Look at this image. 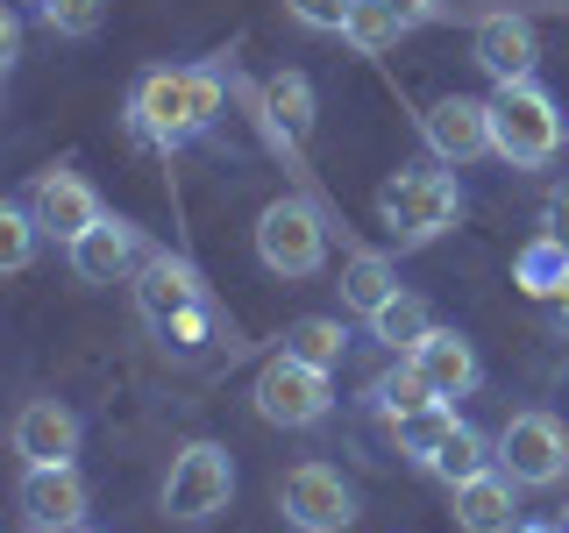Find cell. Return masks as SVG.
Masks as SVG:
<instances>
[{
    "label": "cell",
    "instance_id": "9c48e42d",
    "mask_svg": "<svg viewBox=\"0 0 569 533\" xmlns=\"http://www.w3.org/2000/svg\"><path fill=\"white\" fill-rule=\"evenodd\" d=\"M129 284H136V306H142V320H150L157 334L213 306L207 284H200V271H192L186 257H171V249H150V257L136 263V278H129Z\"/></svg>",
    "mask_w": 569,
    "mask_h": 533
},
{
    "label": "cell",
    "instance_id": "5b68a950",
    "mask_svg": "<svg viewBox=\"0 0 569 533\" xmlns=\"http://www.w3.org/2000/svg\"><path fill=\"white\" fill-rule=\"evenodd\" d=\"M228 497H236V455L221 441H186L164 476V512L178 526H200L213 512H228Z\"/></svg>",
    "mask_w": 569,
    "mask_h": 533
},
{
    "label": "cell",
    "instance_id": "d590c367",
    "mask_svg": "<svg viewBox=\"0 0 569 533\" xmlns=\"http://www.w3.org/2000/svg\"><path fill=\"white\" fill-rule=\"evenodd\" d=\"M22 533H43V526H22Z\"/></svg>",
    "mask_w": 569,
    "mask_h": 533
},
{
    "label": "cell",
    "instance_id": "277c9868",
    "mask_svg": "<svg viewBox=\"0 0 569 533\" xmlns=\"http://www.w3.org/2000/svg\"><path fill=\"white\" fill-rule=\"evenodd\" d=\"M249 405H257L263 426L299 434V426H320V420H328L335 384H328V370L299 363V355H271V363L257 370V384H249Z\"/></svg>",
    "mask_w": 569,
    "mask_h": 533
},
{
    "label": "cell",
    "instance_id": "ba28073f",
    "mask_svg": "<svg viewBox=\"0 0 569 533\" xmlns=\"http://www.w3.org/2000/svg\"><path fill=\"white\" fill-rule=\"evenodd\" d=\"M278 512L299 533H342V526H356V491L328 462H299V470L278 476Z\"/></svg>",
    "mask_w": 569,
    "mask_h": 533
},
{
    "label": "cell",
    "instance_id": "f546056e",
    "mask_svg": "<svg viewBox=\"0 0 569 533\" xmlns=\"http://www.w3.org/2000/svg\"><path fill=\"white\" fill-rule=\"evenodd\" d=\"M385 8L399 14L406 29H413V22H435V14H441V0H385Z\"/></svg>",
    "mask_w": 569,
    "mask_h": 533
},
{
    "label": "cell",
    "instance_id": "836d02e7",
    "mask_svg": "<svg viewBox=\"0 0 569 533\" xmlns=\"http://www.w3.org/2000/svg\"><path fill=\"white\" fill-rule=\"evenodd\" d=\"M520 533H556V526H520Z\"/></svg>",
    "mask_w": 569,
    "mask_h": 533
},
{
    "label": "cell",
    "instance_id": "7a4b0ae2",
    "mask_svg": "<svg viewBox=\"0 0 569 533\" xmlns=\"http://www.w3.org/2000/svg\"><path fill=\"white\" fill-rule=\"evenodd\" d=\"M556 150H562L556 100H548L533 79L498 86V100H491V157H506V164H520V171H541V164H556Z\"/></svg>",
    "mask_w": 569,
    "mask_h": 533
},
{
    "label": "cell",
    "instance_id": "484cf974",
    "mask_svg": "<svg viewBox=\"0 0 569 533\" xmlns=\"http://www.w3.org/2000/svg\"><path fill=\"white\" fill-rule=\"evenodd\" d=\"M342 36H349L356 50H363V58H378V50H391V43L406 36V22L385 8V0H356V14H349V29H342Z\"/></svg>",
    "mask_w": 569,
    "mask_h": 533
},
{
    "label": "cell",
    "instance_id": "1f68e13d",
    "mask_svg": "<svg viewBox=\"0 0 569 533\" xmlns=\"http://www.w3.org/2000/svg\"><path fill=\"white\" fill-rule=\"evenodd\" d=\"M14 58H22V22H14V14H0V71H8Z\"/></svg>",
    "mask_w": 569,
    "mask_h": 533
},
{
    "label": "cell",
    "instance_id": "52a82bcc",
    "mask_svg": "<svg viewBox=\"0 0 569 533\" xmlns=\"http://www.w3.org/2000/svg\"><path fill=\"white\" fill-rule=\"evenodd\" d=\"M257 257L271 278H313L328 263V228H320L313 207L299 200H271L257 213Z\"/></svg>",
    "mask_w": 569,
    "mask_h": 533
},
{
    "label": "cell",
    "instance_id": "d4e9b609",
    "mask_svg": "<svg viewBox=\"0 0 569 533\" xmlns=\"http://www.w3.org/2000/svg\"><path fill=\"white\" fill-rule=\"evenodd\" d=\"M456 426V405H420V413H406V420H391V441H399V455H413L420 470H427V455L441 449V434Z\"/></svg>",
    "mask_w": 569,
    "mask_h": 533
},
{
    "label": "cell",
    "instance_id": "30bf717a",
    "mask_svg": "<svg viewBox=\"0 0 569 533\" xmlns=\"http://www.w3.org/2000/svg\"><path fill=\"white\" fill-rule=\"evenodd\" d=\"M29 213H36V228H43V235H58L64 249L79 242L93 221H107V213H100V192L86 185L79 171H64V164L36 171V185H29Z\"/></svg>",
    "mask_w": 569,
    "mask_h": 533
},
{
    "label": "cell",
    "instance_id": "3957f363",
    "mask_svg": "<svg viewBox=\"0 0 569 533\" xmlns=\"http://www.w3.org/2000/svg\"><path fill=\"white\" fill-rule=\"evenodd\" d=\"M378 213H385L391 235H399V249H420V242L449 235L462 221V185L449 171H399V178H385Z\"/></svg>",
    "mask_w": 569,
    "mask_h": 533
},
{
    "label": "cell",
    "instance_id": "83f0119b",
    "mask_svg": "<svg viewBox=\"0 0 569 533\" xmlns=\"http://www.w3.org/2000/svg\"><path fill=\"white\" fill-rule=\"evenodd\" d=\"M29 249H36V213L0 207V263H8V271H29Z\"/></svg>",
    "mask_w": 569,
    "mask_h": 533
},
{
    "label": "cell",
    "instance_id": "7402d4cb",
    "mask_svg": "<svg viewBox=\"0 0 569 533\" xmlns=\"http://www.w3.org/2000/svg\"><path fill=\"white\" fill-rule=\"evenodd\" d=\"M342 349H349V328H342V320H328V313L292 320V334H284V355H299V363H313V370H335V363H342Z\"/></svg>",
    "mask_w": 569,
    "mask_h": 533
},
{
    "label": "cell",
    "instance_id": "8992f818",
    "mask_svg": "<svg viewBox=\"0 0 569 533\" xmlns=\"http://www.w3.org/2000/svg\"><path fill=\"white\" fill-rule=\"evenodd\" d=\"M498 470L520 491H548L569 476V426L556 413H512L498 426Z\"/></svg>",
    "mask_w": 569,
    "mask_h": 533
},
{
    "label": "cell",
    "instance_id": "4dcf8cb0",
    "mask_svg": "<svg viewBox=\"0 0 569 533\" xmlns=\"http://www.w3.org/2000/svg\"><path fill=\"white\" fill-rule=\"evenodd\" d=\"M541 235L569 242V185H556V200H548V228H541Z\"/></svg>",
    "mask_w": 569,
    "mask_h": 533
},
{
    "label": "cell",
    "instance_id": "e0dca14e",
    "mask_svg": "<svg viewBox=\"0 0 569 533\" xmlns=\"http://www.w3.org/2000/svg\"><path fill=\"white\" fill-rule=\"evenodd\" d=\"M64 257L86 284H121V278H136V228L129 221H93Z\"/></svg>",
    "mask_w": 569,
    "mask_h": 533
},
{
    "label": "cell",
    "instance_id": "ffe728a7",
    "mask_svg": "<svg viewBox=\"0 0 569 533\" xmlns=\"http://www.w3.org/2000/svg\"><path fill=\"white\" fill-rule=\"evenodd\" d=\"M491 462H498V449H491V441H485V434H477V426H470V420H456V426H449V434H441V449H435V455H427V470H435V476H441V484H449V491H456V484H470V476H485V470H491Z\"/></svg>",
    "mask_w": 569,
    "mask_h": 533
},
{
    "label": "cell",
    "instance_id": "44dd1931",
    "mask_svg": "<svg viewBox=\"0 0 569 533\" xmlns=\"http://www.w3.org/2000/svg\"><path fill=\"white\" fill-rule=\"evenodd\" d=\"M512 284H520V292H533V299H562V292H569V242L533 235L520 257H512Z\"/></svg>",
    "mask_w": 569,
    "mask_h": 533
},
{
    "label": "cell",
    "instance_id": "6da1fadb",
    "mask_svg": "<svg viewBox=\"0 0 569 533\" xmlns=\"http://www.w3.org/2000/svg\"><path fill=\"white\" fill-rule=\"evenodd\" d=\"M213 114H221V79H213V64L150 71V79L136 86V100H129L136 135L157 142V150H178V142H192L200 129H213Z\"/></svg>",
    "mask_w": 569,
    "mask_h": 533
},
{
    "label": "cell",
    "instance_id": "f1b7e54d",
    "mask_svg": "<svg viewBox=\"0 0 569 533\" xmlns=\"http://www.w3.org/2000/svg\"><path fill=\"white\" fill-rule=\"evenodd\" d=\"M292 8V22H307V29H335L342 36L349 29V14H356V0H284Z\"/></svg>",
    "mask_w": 569,
    "mask_h": 533
},
{
    "label": "cell",
    "instance_id": "2e32d148",
    "mask_svg": "<svg viewBox=\"0 0 569 533\" xmlns=\"http://www.w3.org/2000/svg\"><path fill=\"white\" fill-rule=\"evenodd\" d=\"M456 526L462 533H520V484L498 462L485 476H470V484H456Z\"/></svg>",
    "mask_w": 569,
    "mask_h": 533
},
{
    "label": "cell",
    "instance_id": "4fadbf2b",
    "mask_svg": "<svg viewBox=\"0 0 569 533\" xmlns=\"http://www.w3.org/2000/svg\"><path fill=\"white\" fill-rule=\"evenodd\" d=\"M413 370L427 378V391H435L441 405L470 399V391H477V378H485V363H477V349L462 342L456 328H441V320H435V328H427V342L413 349Z\"/></svg>",
    "mask_w": 569,
    "mask_h": 533
},
{
    "label": "cell",
    "instance_id": "cb8c5ba5",
    "mask_svg": "<svg viewBox=\"0 0 569 533\" xmlns=\"http://www.w3.org/2000/svg\"><path fill=\"white\" fill-rule=\"evenodd\" d=\"M370 399H378V413H385V420H406V413H420V405H441L435 391H427V378L413 370V355H406L399 370H385V378L370 384Z\"/></svg>",
    "mask_w": 569,
    "mask_h": 533
},
{
    "label": "cell",
    "instance_id": "ac0fdd59",
    "mask_svg": "<svg viewBox=\"0 0 569 533\" xmlns=\"http://www.w3.org/2000/svg\"><path fill=\"white\" fill-rule=\"evenodd\" d=\"M263 129L278 142H307L313 135V86L307 71H278L271 86H263Z\"/></svg>",
    "mask_w": 569,
    "mask_h": 533
},
{
    "label": "cell",
    "instance_id": "d6986e66",
    "mask_svg": "<svg viewBox=\"0 0 569 533\" xmlns=\"http://www.w3.org/2000/svg\"><path fill=\"white\" fill-rule=\"evenodd\" d=\"M399 299V271H391V257H378V249H356V257L342 263V306L349 313H378Z\"/></svg>",
    "mask_w": 569,
    "mask_h": 533
},
{
    "label": "cell",
    "instance_id": "603a6c76",
    "mask_svg": "<svg viewBox=\"0 0 569 533\" xmlns=\"http://www.w3.org/2000/svg\"><path fill=\"white\" fill-rule=\"evenodd\" d=\"M427 328H435V313H427V299H413V292H399L391 306L370 313V334H378V342H391V349H406V355L427 342Z\"/></svg>",
    "mask_w": 569,
    "mask_h": 533
},
{
    "label": "cell",
    "instance_id": "4316f807",
    "mask_svg": "<svg viewBox=\"0 0 569 533\" xmlns=\"http://www.w3.org/2000/svg\"><path fill=\"white\" fill-rule=\"evenodd\" d=\"M43 22L50 36H100L107 0H43Z\"/></svg>",
    "mask_w": 569,
    "mask_h": 533
},
{
    "label": "cell",
    "instance_id": "7c38bea8",
    "mask_svg": "<svg viewBox=\"0 0 569 533\" xmlns=\"http://www.w3.org/2000/svg\"><path fill=\"white\" fill-rule=\"evenodd\" d=\"M22 520L43 526V533H79V520H86V476L71 470V462L29 470L22 476Z\"/></svg>",
    "mask_w": 569,
    "mask_h": 533
},
{
    "label": "cell",
    "instance_id": "e575fe53",
    "mask_svg": "<svg viewBox=\"0 0 569 533\" xmlns=\"http://www.w3.org/2000/svg\"><path fill=\"white\" fill-rule=\"evenodd\" d=\"M562 328H569V292H562Z\"/></svg>",
    "mask_w": 569,
    "mask_h": 533
},
{
    "label": "cell",
    "instance_id": "8fae6325",
    "mask_svg": "<svg viewBox=\"0 0 569 533\" xmlns=\"http://www.w3.org/2000/svg\"><path fill=\"white\" fill-rule=\"evenodd\" d=\"M420 135L441 164H470V157H491V100H470V93H449L420 114Z\"/></svg>",
    "mask_w": 569,
    "mask_h": 533
},
{
    "label": "cell",
    "instance_id": "5bb4252c",
    "mask_svg": "<svg viewBox=\"0 0 569 533\" xmlns=\"http://www.w3.org/2000/svg\"><path fill=\"white\" fill-rule=\"evenodd\" d=\"M14 455H22L29 470L71 462V455H79V413L58 405V399H29L22 413H14Z\"/></svg>",
    "mask_w": 569,
    "mask_h": 533
},
{
    "label": "cell",
    "instance_id": "9a60e30c",
    "mask_svg": "<svg viewBox=\"0 0 569 533\" xmlns=\"http://www.w3.org/2000/svg\"><path fill=\"white\" fill-rule=\"evenodd\" d=\"M477 64H485L498 86L533 79V64H541V36H533L527 14H485V22H477Z\"/></svg>",
    "mask_w": 569,
    "mask_h": 533
},
{
    "label": "cell",
    "instance_id": "d6a6232c",
    "mask_svg": "<svg viewBox=\"0 0 569 533\" xmlns=\"http://www.w3.org/2000/svg\"><path fill=\"white\" fill-rule=\"evenodd\" d=\"M556 533H569V512H556Z\"/></svg>",
    "mask_w": 569,
    "mask_h": 533
}]
</instances>
